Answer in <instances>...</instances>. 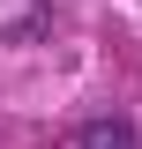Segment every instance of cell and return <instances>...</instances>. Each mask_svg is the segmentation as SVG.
Masks as SVG:
<instances>
[{"instance_id": "cell-1", "label": "cell", "mask_w": 142, "mask_h": 149, "mask_svg": "<svg viewBox=\"0 0 142 149\" xmlns=\"http://www.w3.org/2000/svg\"><path fill=\"white\" fill-rule=\"evenodd\" d=\"M75 149H142V134L127 127V119H90V127L75 134Z\"/></svg>"}]
</instances>
